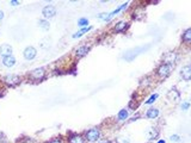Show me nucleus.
Here are the masks:
<instances>
[{
  "mask_svg": "<svg viewBox=\"0 0 191 143\" xmlns=\"http://www.w3.org/2000/svg\"><path fill=\"white\" fill-rule=\"evenodd\" d=\"M2 81H4V84H6L10 87H15V86H17L18 84L22 82V79H20V76H18V75L7 74V75H5L2 78Z\"/></svg>",
  "mask_w": 191,
  "mask_h": 143,
  "instance_id": "f257e3e1",
  "label": "nucleus"
},
{
  "mask_svg": "<svg viewBox=\"0 0 191 143\" xmlns=\"http://www.w3.org/2000/svg\"><path fill=\"white\" fill-rule=\"evenodd\" d=\"M29 78L31 80L41 81L46 78V69L44 68H36L29 74Z\"/></svg>",
  "mask_w": 191,
  "mask_h": 143,
  "instance_id": "f03ea898",
  "label": "nucleus"
},
{
  "mask_svg": "<svg viewBox=\"0 0 191 143\" xmlns=\"http://www.w3.org/2000/svg\"><path fill=\"white\" fill-rule=\"evenodd\" d=\"M172 67H173V66H170V64H165V63H163V64H161V66L158 68V71H156L158 76H159V78H161V79L167 78V76L171 74Z\"/></svg>",
  "mask_w": 191,
  "mask_h": 143,
  "instance_id": "7ed1b4c3",
  "label": "nucleus"
},
{
  "mask_svg": "<svg viewBox=\"0 0 191 143\" xmlns=\"http://www.w3.org/2000/svg\"><path fill=\"white\" fill-rule=\"evenodd\" d=\"M99 136H100V131L99 129L97 128H93V129H90L85 133V138L90 142H94V141H98L99 140Z\"/></svg>",
  "mask_w": 191,
  "mask_h": 143,
  "instance_id": "20e7f679",
  "label": "nucleus"
},
{
  "mask_svg": "<svg viewBox=\"0 0 191 143\" xmlns=\"http://www.w3.org/2000/svg\"><path fill=\"white\" fill-rule=\"evenodd\" d=\"M148 47H140V48H136V49H133V50H130V51H128L126 55H124V59L126 60H128V61H131L135 56H137L139 54L141 53V51H143V50H146Z\"/></svg>",
  "mask_w": 191,
  "mask_h": 143,
  "instance_id": "39448f33",
  "label": "nucleus"
},
{
  "mask_svg": "<svg viewBox=\"0 0 191 143\" xmlns=\"http://www.w3.org/2000/svg\"><path fill=\"white\" fill-rule=\"evenodd\" d=\"M23 55H24V59L30 61L32 59H35V56L37 55V50L34 48V47H27L23 51Z\"/></svg>",
  "mask_w": 191,
  "mask_h": 143,
  "instance_id": "423d86ee",
  "label": "nucleus"
},
{
  "mask_svg": "<svg viewBox=\"0 0 191 143\" xmlns=\"http://www.w3.org/2000/svg\"><path fill=\"white\" fill-rule=\"evenodd\" d=\"M42 14L44 18H52L56 14V9H55L53 5H47L43 7L42 10Z\"/></svg>",
  "mask_w": 191,
  "mask_h": 143,
  "instance_id": "0eeeda50",
  "label": "nucleus"
},
{
  "mask_svg": "<svg viewBox=\"0 0 191 143\" xmlns=\"http://www.w3.org/2000/svg\"><path fill=\"white\" fill-rule=\"evenodd\" d=\"M12 47L7 43H5V44L0 45V55L2 56V59L4 57H7V56H11L12 55Z\"/></svg>",
  "mask_w": 191,
  "mask_h": 143,
  "instance_id": "6e6552de",
  "label": "nucleus"
},
{
  "mask_svg": "<svg viewBox=\"0 0 191 143\" xmlns=\"http://www.w3.org/2000/svg\"><path fill=\"white\" fill-rule=\"evenodd\" d=\"M181 75H182L183 80L185 81H190L191 80V67L190 64H186L184 66L181 71Z\"/></svg>",
  "mask_w": 191,
  "mask_h": 143,
  "instance_id": "1a4fd4ad",
  "label": "nucleus"
},
{
  "mask_svg": "<svg viewBox=\"0 0 191 143\" xmlns=\"http://www.w3.org/2000/svg\"><path fill=\"white\" fill-rule=\"evenodd\" d=\"M177 59V54L176 53H167L164 56V63L165 64H170V66H173V63Z\"/></svg>",
  "mask_w": 191,
  "mask_h": 143,
  "instance_id": "9d476101",
  "label": "nucleus"
},
{
  "mask_svg": "<svg viewBox=\"0 0 191 143\" xmlns=\"http://www.w3.org/2000/svg\"><path fill=\"white\" fill-rule=\"evenodd\" d=\"M89 51H90V47H87V45H81V47H79V48L75 50V55H77L78 57H82V56L87 55Z\"/></svg>",
  "mask_w": 191,
  "mask_h": 143,
  "instance_id": "9b49d317",
  "label": "nucleus"
},
{
  "mask_svg": "<svg viewBox=\"0 0 191 143\" xmlns=\"http://www.w3.org/2000/svg\"><path fill=\"white\" fill-rule=\"evenodd\" d=\"M68 142L69 143H85V138L78 134H73L68 137Z\"/></svg>",
  "mask_w": 191,
  "mask_h": 143,
  "instance_id": "f8f14e48",
  "label": "nucleus"
},
{
  "mask_svg": "<svg viewBox=\"0 0 191 143\" xmlns=\"http://www.w3.org/2000/svg\"><path fill=\"white\" fill-rule=\"evenodd\" d=\"M2 64L5 66V67H9V68H11V67H13L15 64H16V59L11 55V56H7V57H4L2 59Z\"/></svg>",
  "mask_w": 191,
  "mask_h": 143,
  "instance_id": "ddd939ff",
  "label": "nucleus"
},
{
  "mask_svg": "<svg viewBox=\"0 0 191 143\" xmlns=\"http://www.w3.org/2000/svg\"><path fill=\"white\" fill-rule=\"evenodd\" d=\"M128 5H129V2H126V4H123V5H121V6H119V7H117V9L115 10V11H112V12H111L110 14H108V18H106L105 20H106V22H109V20H110V19H111V18H112V17H115V16H116V14H117L118 12H121L122 10L127 9V7H128Z\"/></svg>",
  "mask_w": 191,
  "mask_h": 143,
  "instance_id": "4468645a",
  "label": "nucleus"
},
{
  "mask_svg": "<svg viewBox=\"0 0 191 143\" xmlns=\"http://www.w3.org/2000/svg\"><path fill=\"white\" fill-rule=\"evenodd\" d=\"M158 116H159V110H158V108H154V107L148 108V111H147V113H146V117L149 118V119H154V118H156Z\"/></svg>",
  "mask_w": 191,
  "mask_h": 143,
  "instance_id": "2eb2a0df",
  "label": "nucleus"
},
{
  "mask_svg": "<svg viewBox=\"0 0 191 143\" xmlns=\"http://www.w3.org/2000/svg\"><path fill=\"white\" fill-rule=\"evenodd\" d=\"M168 98L171 100H174V101H179L181 100V94H179V92L177 89L173 88L168 92Z\"/></svg>",
  "mask_w": 191,
  "mask_h": 143,
  "instance_id": "dca6fc26",
  "label": "nucleus"
},
{
  "mask_svg": "<svg viewBox=\"0 0 191 143\" xmlns=\"http://www.w3.org/2000/svg\"><path fill=\"white\" fill-rule=\"evenodd\" d=\"M127 27H128V23H126V22H119V23H117V24L115 25L114 31H115V32H123Z\"/></svg>",
  "mask_w": 191,
  "mask_h": 143,
  "instance_id": "f3484780",
  "label": "nucleus"
},
{
  "mask_svg": "<svg viewBox=\"0 0 191 143\" xmlns=\"http://www.w3.org/2000/svg\"><path fill=\"white\" fill-rule=\"evenodd\" d=\"M92 27H82L80 31H78L77 34H74L73 35V38H79V37H81L84 34H86V32H89L90 30H91Z\"/></svg>",
  "mask_w": 191,
  "mask_h": 143,
  "instance_id": "a211bd4d",
  "label": "nucleus"
},
{
  "mask_svg": "<svg viewBox=\"0 0 191 143\" xmlns=\"http://www.w3.org/2000/svg\"><path fill=\"white\" fill-rule=\"evenodd\" d=\"M183 41L186 43V44H189L191 42V30L190 29H188L184 34H183Z\"/></svg>",
  "mask_w": 191,
  "mask_h": 143,
  "instance_id": "6ab92c4d",
  "label": "nucleus"
},
{
  "mask_svg": "<svg viewBox=\"0 0 191 143\" xmlns=\"http://www.w3.org/2000/svg\"><path fill=\"white\" fill-rule=\"evenodd\" d=\"M117 118H118V121H126L128 118V111L126 108H123V110H121L118 112V115H117Z\"/></svg>",
  "mask_w": 191,
  "mask_h": 143,
  "instance_id": "aec40b11",
  "label": "nucleus"
},
{
  "mask_svg": "<svg viewBox=\"0 0 191 143\" xmlns=\"http://www.w3.org/2000/svg\"><path fill=\"white\" fill-rule=\"evenodd\" d=\"M38 27H42L43 30H48L50 25H49V22L48 20H46V19H39L38 20Z\"/></svg>",
  "mask_w": 191,
  "mask_h": 143,
  "instance_id": "412c9836",
  "label": "nucleus"
},
{
  "mask_svg": "<svg viewBox=\"0 0 191 143\" xmlns=\"http://www.w3.org/2000/svg\"><path fill=\"white\" fill-rule=\"evenodd\" d=\"M87 24H89V19L87 18H80L78 20V25L79 27H87Z\"/></svg>",
  "mask_w": 191,
  "mask_h": 143,
  "instance_id": "4be33fe9",
  "label": "nucleus"
},
{
  "mask_svg": "<svg viewBox=\"0 0 191 143\" xmlns=\"http://www.w3.org/2000/svg\"><path fill=\"white\" fill-rule=\"evenodd\" d=\"M156 99H158V94H153V96H151V98L148 99L145 104H147V105H149V104H153Z\"/></svg>",
  "mask_w": 191,
  "mask_h": 143,
  "instance_id": "5701e85b",
  "label": "nucleus"
},
{
  "mask_svg": "<svg viewBox=\"0 0 191 143\" xmlns=\"http://www.w3.org/2000/svg\"><path fill=\"white\" fill-rule=\"evenodd\" d=\"M116 143H129V140L124 138V137H117L116 138Z\"/></svg>",
  "mask_w": 191,
  "mask_h": 143,
  "instance_id": "b1692460",
  "label": "nucleus"
},
{
  "mask_svg": "<svg viewBox=\"0 0 191 143\" xmlns=\"http://www.w3.org/2000/svg\"><path fill=\"white\" fill-rule=\"evenodd\" d=\"M20 143H35V141L31 138V137H25V138H23Z\"/></svg>",
  "mask_w": 191,
  "mask_h": 143,
  "instance_id": "393cba45",
  "label": "nucleus"
},
{
  "mask_svg": "<svg viewBox=\"0 0 191 143\" xmlns=\"http://www.w3.org/2000/svg\"><path fill=\"white\" fill-rule=\"evenodd\" d=\"M179 140H181V138H179L178 135H172V136H171V141H172V142H179Z\"/></svg>",
  "mask_w": 191,
  "mask_h": 143,
  "instance_id": "a878e982",
  "label": "nucleus"
},
{
  "mask_svg": "<svg viewBox=\"0 0 191 143\" xmlns=\"http://www.w3.org/2000/svg\"><path fill=\"white\" fill-rule=\"evenodd\" d=\"M189 106H190V103H183L182 105H181V107H182V110H188L189 108Z\"/></svg>",
  "mask_w": 191,
  "mask_h": 143,
  "instance_id": "bb28decb",
  "label": "nucleus"
},
{
  "mask_svg": "<svg viewBox=\"0 0 191 143\" xmlns=\"http://www.w3.org/2000/svg\"><path fill=\"white\" fill-rule=\"evenodd\" d=\"M98 18H100V19H104V20H105V19L108 18V14H106V13H100L99 16H98Z\"/></svg>",
  "mask_w": 191,
  "mask_h": 143,
  "instance_id": "cd10ccee",
  "label": "nucleus"
},
{
  "mask_svg": "<svg viewBox=\"0 0 191 143\" xmlns=\"http://www.w3.org/2000/svg\"><path fill=\"white\" fill-rule=\"evenodd\" d=\"M10 4H11L12 6H17V5H19V1H17V0H11Z\"/></svg>",
  "mask_w": 191,
  "mask_h": 143,
  "instance_id": "c85d7f7f",
  "label": "nucleus"
},
{
  "mask_svg": "<svg viewBox=\"0 0 191 143\" xmlns=\"http://www.w3.org/2000/svg\"><path fill=\"white\" fill-rule=\"evenodd\" d=\"M47 143H62V141L61 140H53V141H49Z\"/></svg>",
  "mask_w": 191,
  "mask_h": 143,
  "instance_id": "c756f323",
  "label": "nucleus"
},
{
  "mask_svg": "<svg viewBox=\"0 0 191 143\" xmlns=\"http://www.w3.org/2000/svg\"><path fill=\"white\" fill-rule=\"evenodd\" d=\"M4 19V12L2 11H0V22Z\"/></svg>",
  "mask_w": 191,
  "mask_h": 143,
  "instance_id": "7c9ffc66",
  "label": "nucleus"
},
{
  "mask_svg": "<svg viewBox=\"0 0 191 143\" xmlns=\"http://www.w3.org/2000/svg\"><path fill=\"white\" fill-rule=\"evenodd\" d=\"M99 143H111L109 141V140H102V141H99Z\"/></svg>",
  "mask_w": 191,
  "mask_h": 143,
  "instance_id": "2f4dec72",
  "label": "nucleus"
},
{
  "mask_svg": "<svg viewBox=\"0 0 191 143\" xmlns=\"http://www.w3.org/2000/svg\"><path fill=\"white\" fill-rule=\"evenodd\" d=\"M158 143H165V141H163V140H160V141H159V142Z\"/></svg>",
  "mask_w": 191,
  "mask_h": 143,
  "instance_id": "473e14b6",
  "label": "nucleus"
}]
</instances>
